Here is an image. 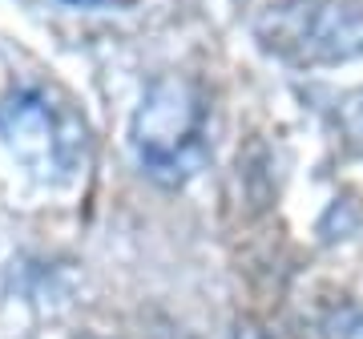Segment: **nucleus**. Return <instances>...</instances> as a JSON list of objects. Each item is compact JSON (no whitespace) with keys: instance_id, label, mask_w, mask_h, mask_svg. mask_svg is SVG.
Wrapping results in <instances>:
<instances>
[{"instance_id":"nucleus-7","label":"nucleus","mask_w":363,"mask_h":339,"mask_svg":"<svg viewBox=\"0 0 363 339\" xmlns=\"http://www.w3.org/2000/svg\"><path fill=\"white\" fill-rule=\"evenodd\" d=\"M73 4H105V0H73Z\"/></svg>"},{"instance_id":"nucleus-2","label":"nucleus","mask_w":363,"mask_h":339,"mask_svg":"<svg viewBox=\"0 0 363 339\" xmlns=\"http://www.w3.org/2000/svg\"><path fill=\"white\" fill-rule=\"evenodd\" d=\"M255 40L295 69L363 57V9L351 0H274L255 16Z\"/></svg>"},{"instance_id":"nucleus-5","label":"nucleus","mask_w":363,"mask_h":339,"mask_svg":"<svg viewBox=\"0 0 363 339\" xmlns=\"http://www.w3.org/2000/svg\"><path fill=\"white\" fill-rule=\"evenodd\" d=\"M339 121V138L347 142V150L355 157H363V89H351L335 109Z\"/></svg>"},{"instance_id":"nucleus-6","label":"nucleus","mask_w":363,"mask_h":339,"mask_svg":"<svg viewBox=\"0 0 363 339\" xmlns=\"http://www.w3.org/2000/svg\"><path fill=\"white\" fill-rule=\"evenodd\" d=\"M230 339H271V335H267V331H262L259 323H238Z\"/></svg>"},{"instance_id":"nucleus-1","label":"nucleus","mask_w":363,"mask_h":339,"mask_svg":"<svg viewBox=\"0 0 363 339\" xmlns=\"http://www.w3.org/2000/svg\"><path fill=\"white\" fill-rule=\"evenodd\" d=\"M130 142L145 178H154L166 190L190 182L210 157L206 101L194 81L178 77V73L157 77L133 113Z\"/></svg>"},{"instance_id":"nucleus-3","label":"nucleus","mask_w":363,"mask_h":339,"mask_svg":"<svg viewBox=\"0 0 363 339\" xmlns=\"http://www.w3.org/2000/svg\"><path fill=\"white\" fill-rule=\"evenodd\" d=\"M0 142L33 178L61 182L85 154V126L45 93L16 89L0 101Z\"/></svg>"},{"instance_id":"nucleus-4","label":"nucleus","mask_w":363,"mask_h":339,"mask_svg":"<svg viewBox=\"0 0 363 339\" xmlns=\"http://www.w3.org/2000/svg\"><path fill=\"white\" fill-rule=\"evenodd\" d=\"M323 339H363V307L359 303H335L319 319Z\"/></svg>"}]
</instances>
